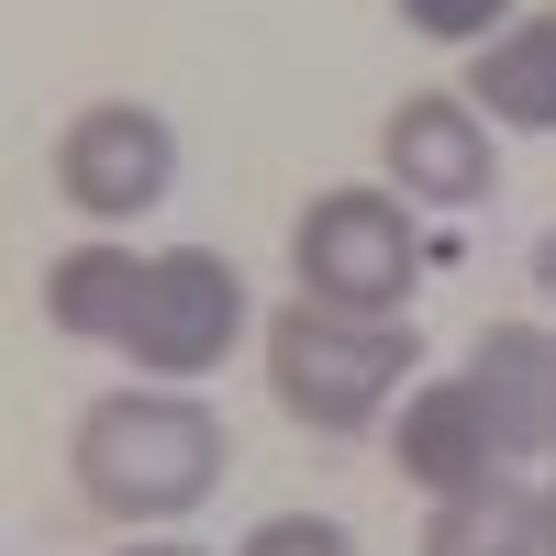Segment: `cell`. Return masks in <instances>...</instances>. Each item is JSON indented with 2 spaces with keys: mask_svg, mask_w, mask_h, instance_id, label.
Returning <instances> with one entry per match:
<instances>
[{
  "mask_svg": "<svg viewBox=\"0 0 556 556\" xmlns=\"http://www.w3.org/2000/svg\"><path fill=\"white\" fill-rule=\"evenodd\" d=\"M223 468H235V434H223V412L201 390H101L78 412L67 434V479L101 523H190L201 501L223 490Z\"/></svg>",
  "mask_w": 556,
  "mask_h": 556,
  "instance_id": "6da1fadb",
  "label": "cell"
},
{
  "mask_svg": "<svg viewBox=\"0 0 556 556\" xmlns=\"http://www.w3.org/2000/svg\"><path fill=\"white\" fill-rule=\"evenodd\" d=\"M412 367H424L412 312L367 323V312L301 301V290H290V312H267V401L301 434H367L390 401H412Z\"/></svg>",
  "mask_w": 556,
  "mask_h": 556,
  "instance_id": "7a4b0ae2",
  "label": "cell"
},
{
  "mask_svg": "<svg viewBox=\"0 0 556 556\" xmlns=\"http://www.w3.org/2000/svg\"><path fill=\"white\" fill-rule=\"evenodd\" d=\"M290 278H301V301L401 323L412 290H424V223H412L401 190H323L290 223Z\"/></svg>",
  "mask_w": 556,
  "mask_h": 556,
  "instance_id": "3957f363",
  "label": "cell"
},
{
  "mask_svg": "<svg viewBox=\"0 0 556 556\" xmlns=\"http://www.w3.org/2000/svg\"><path fill=\"white\" fill-rule=\"evenodd\" d=\"M235 334H245V267L223 245H167L146 267L134 323H123V356L146 367V379L190 390V379H212V367L235 356Z\"/></svg>",
  "mask_w": 556,
  "mask_h": 556,
  "instance_id": "277c9868",
  "label": "cell"
},
{
  "mask_svg": "<svg viewBox=\"0 0 556 556\" xmlns=\"http://www.w3.org/2000/svg\"><path fill=\"white\" fill-rule=\"evenodd\" d=\"M178 190V134L156 101H89L56 134V201L89 223H134Z\"/></svg>",
  "mask_w": 556,
  "mask_h": 556,
  "instance_id": "5b68a950",
  "label": "cell"
},
{
  "mask_svg": "<svg viewBox=\"0 0 556 556\" xmlns=\"http://www.w3.org/2000/svg\"><path fill=\"white\" fill-rule=\"evenodd\" d=\"M379 156H390V190L424 201V212H468V201L501 190V156H490V123H479L468 89H412V101H390Z\"/></svg>",
  "mask_w": 556,
  "mask_h": 556,
  "instance_id": "8992f818",
  "label": "cell"
},
{
  "mask_svg": "<svg viewBox=\"0 0 556 556\" xmlns=\"http://www.w3.org/2000/svg\"><path fill=\"white\" fill-rule=\"evenodd\" d=\"M390 468L424 501H456V490H490L501 479V424H490V401H479L468 367H456V379H424L390 412Z\"/></svg>",
  "mask_w": 556,
  "mask_h": 556,
  "instance_id": "52a82bcc",
  "label": "cell"
},
{
  "mask_svg": "<svg viewBox=\"0 0 556 556\" xmlns=\"http://www.w3.org/2000/svg\"><path fill=\"white\" fill-rule=\"evenodd\" d=\"M468 379L501 424V456H556V334L545 323H490Z\"/></svg>",
  "mask_w": 556,
  "mask_h": 556,
  "instance_id": "ba28073f",
  "label": "cell"
},
{
  "mask_svg": "<svg viewBox=\"0 0 556 556\" xmlns=\"http://www.w3.org/2000/svg\"><path fill=\"white\" fill-rule=\"evenodd\" d=\"M468 101H479V123H501V134H556V0L479 45Z\"/></svg>",
  "mask_w": 556,
  "mask_h": 556,
  "instance_id": "9c48e42d",
  "label": "cell"
},
{
  "mask_svg": "<svg viewBox=\"0 0 556 556\" xmlns=\"http://www.w3.org/2000/svg\"><path fill=\"white\" fill-rule=\"evenodd\" d=\"M146 267L156 256H123V245H67L45 267V323H56L67 345H123L134 301H146Z\"/></svg>",
  "mask_w": 556,
  "mask_h": 556,
  "instance_id": "30bf717a",
  "label": "cell"
},
{
  "mask_svg": "<svg viewBox=\"0 0 556 556\" xmlns=\"http://www.w3.org/2000/svg\"><path fill=\"white\" fill-rule=\"evenodd\" d=\"M424 556H545V490L501 468L490 490H456L424 513Z\"/></svg>",
  "mask_w": 556,
  "mask_h": 556,
  "instance_id": "8fae6325",
  "label": "cell"
},
{
  "mask_svg": "<svg viewBox=\"0 0 556 556\" xmlns=\"http://www.w3.org/2000/svg\"><path fill=\"white\" fill-rule=\"evenodd\" d=\"M390 12L424 34V45H468V56H479L490 34H513V0H390Z\"/></svg>",
  "mask_w": 556,
  "mask_h": 556,
  "instance_id": "7c38bea8",
  "label": "cell"
},
{
  "mask_svg": "<svg viewBox=\"0 0 556 556\" xmlns=\"http://www.w3.org/2000/svg\"><path fill=\"white\" fill-rule=\"evenodd\" d=\"M235 556H356V534H345L334 513H267Z\"/></svg>",
  "mask_w": 556,
  "mask_h": 556,
  "instance_id": "4fadbf2b",
  "label": "cell"
},
{
  "mask_svg": "<svg viewBox=\"0 0 556 556\" xmlns=\"http://www.w3.org/2000/svg\"><path fill=\"white\" fill-rule=\"evenodd\" d=\"M534 290L556 301V223H545V235H534Z\"/></svg>",
  "mask_w": 556,
  "mask_h": 556,
  "instance_id": "5bb4252c",
  "label": "cell"
},
{
  "mask_svg": "<svg viewBox=\"0 0 556 556\" xmlns=\"http://www.w3.org/2000/svg\"><path fill=\"white\" fill-rule=\"evenodd\" d=\"M123 556H201V545H123Z\"/></svg>",
  "mask_w": 556,
  "mask_h": 556,
  "instance_id": "9a60e30c",
  "label": "cell"
},
{
  "mask_svg": "<svg viewBox=\"0 0 556 556\" xmlns=\"http://www.w3.org/2000/svg\"><path fill=\"white\" fill-rule=\"evenodd\" d=\"M545 556H556V479H545Z\"/></svg>",
  "mask_w": 556,
  "mask_h": 556,
  "instance_id": "2e32d148",
  "label": "cell"
}]
</instances>
